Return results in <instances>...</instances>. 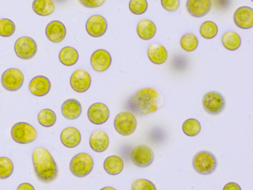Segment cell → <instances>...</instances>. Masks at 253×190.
<instances>
[{
    "label": "cell",
    "mask_w": 253,
    "mask_h": 190,
    "mask_svg": "<svg viewBox=\"0 0 253 190\" xmlns=\"http://www.w3.org/2000/svg\"><path fill=\"white\" fill-rule=\"evenodd\" d=\"M165 104V98L156 89L144 88L129 96L126 102L127 111L137 116L153 114L162 108Z\"/></svg>",
    "instance_id": "6da1fadb"
},
{
    "label": "cell",
    "mask_w": 253,
    "mask_h": 190,
    "mask_svg": "<svg viewBox=\"0 0 253 190\" xmlns=\"http://www.w3.org/2000/svg\"><path fill=\"white\" fill-rule=\"evenodd\" d=\"M32 161L37 178L44 184H49L57 178L58 168L51 153L42 147H38L32 153Z\"/></svg>",
    "instance_id": "7a4b0ae2"
},
{
    "label": "cell",
    "mask_w": 253,
    "mask_h": 190,
    "mask_svg": "<svg viewBox=\"0 0 253 190\" xmlns=\"http://www.w3.org/2000/svg\"><path fill=\"white\" fill-rule=\"evenodd\" d=\"M194 169L201 175H210L214 172L217 166L215 156L208 151L197 153L192 160Z\"/></svg>",
    "instance_id": "3957f363"
},
{
    "label": "cell",
    "mask_w": 253,
    "mask_h": 190,
    "mask_svg": "<svg viewBox=\"0 0 253 190\" xmlns=\"http://www.w3.org/2000/svg\"><path fill=\"white\" fill-rule=\"evenodd\" d=\"M94 168V160L88 153L81 152L72 157L70 170L75 176L84 178L91 173Z\"/></svg>",
    "instance_id": "277c9868"
},
{
    "label": "cell",
    "mask_w": 253,
    "mask_h": 190,
    "mask_svg": "<svg viewBox=\"0 0 253 190\" xmlns=\"http://www.w3.org/2000/svg\"><path fill=\"white\" fill-rule=\"evenodd\" d=\"M11 137L17 143H32L37 139L38 132L32 125L25 122H20L13 126Z\"/></svg>",
    "instance_id": "5b68a950"
},
{
    "label": "cell",
    "mask_w": 253,
    "mask_h": 190,
    "mask_svg": "<svg viewBox=\"0 0 253 190\" xmlns=\"http://www.w3.org/2000/svg\"><path fill=\"white\" fill-rule=\"evenodd\" d=\"M202 105L206 112L211 115H217L224 109L226 101L221 94L211 91L204 95Z\"/></svg>",
    "instance_id": "8992f818"
},
{
    "label": "cell",
    "mask_w": 253,
    "mask_h": 190,
    "mask_svg": "<svg viewBox=\"0 0 253 190\" xmlns=\"http://www.w3.org/2000/svg\"><path fill=\"white\" fill-rule=\"evenodd\" d=\"M114 125L118 133L123 136H128L137 129V120L132 113L123 111L116 116Z\"/></svg>",
    "instance_id": "52a82bcc"
},
{
    "label": "cell",
    "mask_w": 253,
    "mask_h": 190,
    "mask_svg": "<svg viewBox=\"0 0 253 190\" xmlns=\"http://www.w3.org/2000/svg\"><path fill=\"white\" fill-rule=\"evenodd\" d=\"M14 51L22 59H30L38 51V45L32 37L23 36L17 39L14 44Z\"/></svg>",
    "instance_id": "ba28073f"
},
{
    "label": "cell",
    "mask_w": 253,
    "mask_h": 190,
    "mask_svg": "<svg viewBox=\"0 0 253 190\" xmlns=\"http://www.w3.org/2000/svg\"><path fill=\"white\" fill-rule=\"evenodd\" d=\"M1 83L7 91L16 92L23 86L24 74L18 68H8L2 74Z\"/></svg>",
    "instance_id": "9c48e42d"
},
{
    "label": "cell",
    "mask_w": 253,
    "mask_h": 190,
    "mask_svg": "<svg viewBox=\"0 0 253 190\" xmlns=\"http://www.w3.org/2000/svg\"><path fill=\"white\" fill-rule=\"evenodd\" d=\"M130 157L131 162L137 167H147L153 162L154 152L148 145H140L131 151Z\"/></svg>",
    "instance_id": "30bf717a"
},
{
    "label": "cell",
    "mask_w": 253,
    "mask_h": 190,
    "mask_svg": "<svg viewBox=\"0 0 253 190\" xmlns=\"http://www.w3.org/2000/svg\"><path fill=\"white\" fill-rule=\"evenodd\" d=\"M70 85L72 89L78 93L87 92L91 85L89 73L84 69L77 70L71 76Z\"/></svg>",
    "instance_id": "8fae6325"
},
{
    "label": "cell",
    "mask_w": 253,
    "mask_h": 190,
    "mask_svg": "<svg viewBox=\"0 0 253 190\" xmlns=\"http://www.w3.org/2000/svg\"><path fill=\"white\" fill-rule=\"evenodd\" d=\"M108 22L101 15H92L88 18L85 24L87 33L93 37H100L107 31Z\"/></svg>",
    "instance_id": "7c38bea8"
},
{
    "label": "cell",
    "mask_w": 253,
    "mask_h": 190,
    "mask_svg": "<svg viewBox=\"0 0 253 190\" xmlns=\"http://www.w3.org/2000/svg\"><path fill=\"white\" fill-rule=\"evenodd\" d=\"M91 67L97 72H104L110 68L112 58L110 53L105 49H98L91 56Z\"/></svg>",
    "instance_id": "4fadbf2b"
},
{
    "label": "cell",
    "mask_w": 253,
    "mask_h": 190,
    "mask_svg": "<svg viewBox=\"0 0 253 190\" xmlns=\"http://www.w3.org/2000/svg\"><path fill=\"white\" fill-rule=\"evenodd\" d=\"M110 111L106 104L95 102L88 110V120L94 125H102L109 120Z\"/></svg>",
    "instance_id": "5bb4252c"
},
{
    "label": "cell",
    "mask_w": 253,
    "mask_h": 190,
    "mask_svg": "<svg viewBox=\"0 0 253 190\" xmlns=\"http://www.w3.org/2000/svg\"><path fill=\"white\" fill-rule=\"evenodd\" d=\"M234 22L238 28L248 30L253 27V9L241 6L234 13Z\"/></svg>",
    "instance_id": "9a60e30c"
},
{
    "label": "cell",
    "mask_w": 253,
    "mask_h": 190,
    "mask_svg": "<svg viewBox=\"0 0 253 190\" xmlns=\"http://www.w3.org/2000/svg\"><path fill=\"white\" fill-rule=\"evenodd\" d=\"M66 28L63 22L58 20L50 22L45 28L47 38L54 43H60L66 36Z\"/></svg>",
    "instance_id": "2e32d148"
},
{
    "label": "cell",
    "mask_w": 253,
    "mask_h": 190,
    "mask_svg": "<svg viewBox=\"0 0 253 190\" xmlns=\"http://www.w3.org/2000/svg\"><path fill=\"white\" fill-rule=\"evenodd\" d=\"M211 8V0H187L186 1L188 13L195 18L206 16Z\"/></svg>",
    "instance_id": "e0dca14e"
},
{
    "label": "cell",
    "mask_w": 253,
    "mask_h": 190,
    "mask_svg": "<svg viewBox=\"0 0 253 190\" xmlns=\"http://www.w3.org/2000/svg\"><path fill=\"white\" fill-rule=\"evenodd\" d=\"M51 84L49 79L45 76L34 77L29 83V91L36 96H43L48 95L51 90Z\"/></svg>",
    "instance_id": "ac0fdd59"
},
{
    "label": "cell",
    "mask_w": 253,
    "mask_h": 190,
    "mask_svg": "<svg viewBox=\"0 0 253 190\" xmlns=\"http://www.w3.org/2000/svg\"><path fill=\"white\" fill-rule=\"evenodd\" d=\"M89 145L91 149L96 152L106 151L109 145V138L103 130H96L92 132L89 138Z\"/></svg>",
    "instance_id": "d6986e66"
},
{
    "label": "cell",
    "mask_w": 253,
    "mask_h": 190,
    "mask_svg": "<svg viewBox=\"0 0 253 190\" xmlns=\"http://www.w3.org/2000/svg\"><path fill=\"white\" fill-rule=\"evenodd\" d=\"M81 132L75 127H67L62 131L60 141L63 145L69 148H75L81 143Z\"/></svg>",
    "instance_id": "ffe728a7"
},
{
    "label": "cell",
    "mask_w": 253,
    "mask_h": 190,
    "mask_svg": "<svg viewBox=\"0 0 253 190\" xmlns=\"http://www.w3.org/2000/svg\"><path fill=\"white\" fill-rule=\"evenodd\" d=\"M148 57L152 63L162 65L168 59V52L162 45L153 43L150 45L147 50Z\"/></svg>",
    "instance_id": "44dd1931"
},
{
    "label": "cell",
    "mask_w": 253,
    "mask_h": 190,
    "mask_svg": "<svg viewBox=\"0 0 253 190\" xmlns=\"http://www.w3.org/2000/svg\"><path fill=\"white\" fill-rule=\"evenodd\" d=\"M62 114L68 120H75L82 113V105L79 101L75 99H69L62 105Z\"/></svg>",
    "instance_id": "7402d4cb"
},
{
    "label": "cell",
    "mask_w": 253,
    "mask_h": 190,
    "mask_svg": "<svg viewBox=\"0 0 253 190\" xmlns=\"http://www.w3.org/2000/svg\"><path fill=\"white\" fill-rule=\"evenodd\" d=\"M157 32L155 24L149 19H142L137 25V33L140 39L149 40L155 37Z\"/></svg>",
    "instance_id": "603a6c76"
},
{
    "label": "cell",
    "mask_w": 253,
    "mask_h": 190,
    "mask_svg": "<svg viewBox=\"0 0 253 190\" xmlns=\"http://www.w3.org/2000/svg\"><path fill=\"white\" fill-rule=\"evenodd\" d=\"M103 167L109 175H119L124 168V160L118 155L109 156L104 160Z\"/></svg>",
    "instance_id": "cb8c5ba5"
},
{
    "label": "cell",
    "mask_w": 253,
    "mask_h": 190,
    "mask_svg": "<svg viewBox=\"0 0 253 190\" xmlns=\"http://www.w3.org/2000/svg\"><path fill=\"white\" fill-rule=\"evenodd\" d=\"M59 59L63 65L72 66L78 62L79 53L78 50L72 46H66L60 50Z\"/></svg>",
    "instance_id": "d4e9b609"
},
{
    "label": "cell",
    "mask_w": 253,
    "mask_h": 190,
    "mask_svg": "<svg viewBox=\"0 0 253 190\" xmlns=\"http://www.w3.org/2000/svg\"><path fill=\"white\" fill-rule=\"evenodd\" d=\"M32 8L39 16H47L54 13L55 5L53 0H34Z\"/></svg>",
    "instance_id": "484cf974"
},
{
    "label": "cell",
    "mask_w": 253,
    "mask_h": 190,
    "mask_svg": "<svg viewBox=\"0 0 253 190\" xmlns=\"http://www.w3.org/2000/svg\"><path fill=\"white\" fill-rule=\"evenodd\" d=\"M222 44L225 48L229 50H236L241 47V38L235 31H226L222 35Z\"/></svg>",
    "instance_id": "4316f807"
},
{
    "label": "cell",
    "mask_w": 253,
    "mask_h": 190,
    "mask_svg": "<svg viewBox=\"0 0 253 190\" xmlns=\"http://www.w3.org/2000/svg\"><path fill=\"white\" fill-rule=\"evenodd\" d=\"M38 122L44 127H51L57 122V115L53 110L45 108L40 111L38 116Z\"/></svg>",
    "instance_id": "83f0119b"
},
{
    "label": "cell",
    "mask_w": 253,
    "mask_h": 190,
    "mask_svg": "<svg viewBox=\"0 0 253 190\" xmlns=\"http://www.w3.org/2000/svg\"><path fill=\"white\" fill-rule=\"evenodd\" d=\"M200 34L201 37L207 40H211L214 38L218 33V27L217 24L212 21H206L201 24L200 27Z\"/></svg>",
    "instance_id": "f1b7e54d"
},
{
    "label": "cell",
    "mask_w": 253,
    "mask_h": 190,
    "mask_svg": "<svg viewBox=\"0 0 253 190\" xmlns=\"http://www.w3.org/2000/svg\"><path fill=\"white\" fill-rule=\"evenodd\" d=\"M180 46L185 51L192 52L196 50L199 41L198 37L195 34L187 33L182 36L180 41Z\"/></svg>",
    "instance_id": "f546056e"
},
{
    "label": "cell",
    "mask_w": 253,
    "mask_h": 190,
    "mask_svg": "<svg viewBox=\"0 0 253 190\" xmlns=\"http://www.w3.org/2000/svg\"><path fill=\"white\" fill-rule=\"evenodd\" d=\"M183 132L189 137H195L199 135L201 131V125L196 119L189 118L183 123Z\"/></svg>",
    "instance_id": "4dcf8cb0"
},
{
    "label": "cell",
    "mask_w": 253,
    "mask_h": 190,
    "mask_svg": "<svg viewBox=\"0 0 253 190\" xmlns=\"http://www.w3.org/2000/svg\"><path fill=\"white\" fill-rule=\"evenodd\" d=\"M14 172V163L7 157H0V179H7Z\"/></svg>",
    "instance_id": "1f68e13d"
},
{
    "label": "cell",
    "mask_w": 253,
    "mask_h": 190,
    "mask_svg": "<svg viewBox=\"0 0 253 190\" xmlns=\"http://www.w3.org/2000/svg\"><path fill=\"white\" fill-rule=\"evenodd\" d=\"M16 25L11 19L7 18L0 19V36L3 37H9L14 34Z\"/></svg>",
    "instance_id": "d6a6232c"
},
{
    "label": "cell",
    "mask_w": 253,
    "mask_h": 190,
    "mask_svg": "<svg viewBox=\"0 0 253 190\" xmlns=\"http://www.w3.org/2000/svg\"><path fill=\"white\" fill-rule=\"evenodd\" d=\"M128 7L130 11L134 14H143L148 9L147 0H130Z\"/></svg>",
    "instance_id": "836d02e7"
},
{
    "label": "cell",
    "mask_w": 253,
    "mask_h": 190,
    "mask_svg": "<svg viewBox=\"0 0 253 190\" xmlns=\"http://www.w3.org/2000/svg\"><path fill=\"white\" fill-rule=\"evenodd\" d=\"M131 190H157V189L152 181L144 178H140L133 182Z\"/></svg>",
    "instance_id": "e575fe53"
},
{
    "label": "cell",
    "mask_w": 253,
    "mask_h": 190,
    "mask_svg": "<svg viewBox=\"0 0 253 190\" xmlns=\"http://www.w3.org/2000/svg\"><path fill=\"white\" fill-rule=\"evenodd\" d=\"M180 0H161V4L166 10L175 12L180 7Z\"/></svg>",
    "instance_id": "d590c367"
},
{
    "label": "cell",
    "mask_w": 253,
    "mask_h": 190,
    "mask_svg": "<svg viewBox=\"0 0 253 190\" xmlns=\"http://www.w3.org/2000/svg\"><path fill=\"white\" fill-rule=\"evenodd\" d=\"M84 7L88 8H97L104 4L106 0H78Z\"/></svg>",
    "instance_id": "8d00e7d4"
},
{
    "label": "cell",
    "mask_w": 253,
    "mask_h": 190,
    "mask_svg": "<svg viewBox=\"0 0 253 190\" xmlns=\"http://www.w3.org/2000/svg\"><path fill=\"white\" fill-rule=\"evenodd\" d=\"M223 190H242L239 184L235 182H229L223 187Z\"/></svg>",
    "instance_id": "74e56055"
},
{
    "label": "cell",
    "mask_w": 253,
    "mask_h": 190,
    "mask_svg": "<svg viewBox=\"0 0 253 190\" xmlns=\"http://www.w3.org/2000/svg\"><path fill=\"white\" fill-rule=\"evenodd\" d=\"M17 190H35V187L29 183H23L17 187Z\"/></svg>",
    "instance_id": "f35d334b"
},
{
    "label": "cell",
    "mask_w": 253,
    "mask_h": 190,
    "mask_svg": "<svg viewBox=\"0 0 253 190\" xmlns=\"http://www.w3.org/2000/svg\"><path fill=\"white\" fill-rule=\"evenodd\" d=\"M231 1L232 0H219V1H215L216 5L217 4H220L219 7H220V8L222 9H226L227 7H230Z\"/></svg>",
    "instance_id": "ab89813d"
},
{
    "label": "cell",
    "mask_w": 253,
    "mask_h": 190,
    "mask_svg": "<svg viewBox=\"0 0 253 190\" xmlns=\"http://www.w3.org/2000/svg\"><path fill=\"white\" fill-rule=\"evenodd\" d=\"M117 190L116 189L112 187H105L103 188H102L101 190Z\"/></svg>",
    "instance_id": "60d3db41"
},
{
    "label": "cell",
    "mask_w": 253,
    "mask_h": 190,
    "mask_svg": "<svg viewBox=\"0 0 253 190\" xmlns=\"http://www.w3.org/2000/svg\"><path fill=\"white\" fill-rule=\"evenodd\" d=\"M54 1H57V2H58V3H63V2H65V1H66V0H54Z\"/></svg>",
    "instance_id": "b9f144b4"
}]
</instances>
